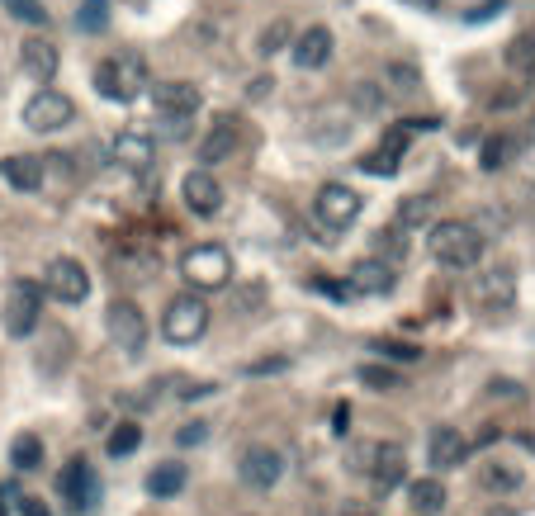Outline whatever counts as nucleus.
<instances>
[{
    "mask_svg": "<svg viewBox=\"0 0 535 516\" xmlns=\"http://www.w3.org/2000/svg\"><path fill=\"white\" fill-rule=\"evenodd\" d=\"M270 86H275V81H266V76H261V81H251V100H261Z\"/></svg>",
    "mask_w": 535,
    "mask_h": 516,
    "instance_id": "nucleus-44",
    "label": "nucleus"
},
{
    "mask_svg": "<svg viewBox=\"0 0 535 516\" xmlns=\"http://www.w3.org/2000/svg\"><path fill=\"white\" fill-rule=\"evenodd\" d=\"M237 474H242V483L247 488H275L280 483V474H285V455L280 450H270V445H251L247 455H242V464H237Z\"/></svg>",
    "mask_w": 535,
    "mask_h": 516,
    "instance_id": "nucleus-12",
    "label": "nucleus"
},
{
    "mask_svg": "<svg viewBox=\"0 0 535 516\" xmlns=\"http://www.w3.org/2000/svg\"><path fill=\"white\" fill-rule=\"evenodd\" d=\"M360 166H365L370 176H393V171H398V161H389L384 152H370V157H360Z\"/></svg>",
    "mask_w": 535,
    "mask_h": 516,
    "instance_id": "nucleus-40",
    "label": "nucleus"
},
{
    "mask_svg": "<svg viewBox=\"0 0 535 516\" xmlns=\"http://www.w3.org/2000/svg\"><path fill=\"white\" fill-rule=\"evenodd\" d=\"M218 204H223V185H218L209 171H190V176H185V209L209 218V214H218Z\"/></svg>",
    "mask_w": 535,
    "mask_h": 516,
    "instance_id": "nucleus-14",
    "label": "nucleus"
},
{
    "mask_svg": "<svg viewBox=\"0 0 535 516\" xmlns=\"http://www.w3.org/2000/svg\"><path fill=\"white\" fill-rule=\"evenodd\" d=\"M483 483H488V488H502V493H512V488L521 483V469L493 460V464H483Z\"/></svg>",
    "mask_w": 535,
    "mask_h": 516,
    "instance_id": "nucleus-31",
    "label": "nucleus"
},
{
    "mask_svg": "<svg viewBox=\"0 0 535 516\" xmlns=\"http://www.w3.org/2000/svg\"><path fill=\"white\" fill-rule=\"evenodd\" d=\"M375 351H379V356H389V360H422V351H417V346H408V341H379Z\"/></svg>",
    "mask_w": 535,
    "mask_h": 516,
    "instance_id": "nucleus-38",
    "label": "nucleus"
},
{
    "mask_svg": "<svg viewBox=\"0 0 535 516\" xmlns=\"http://www.w3.org/2000/svg\"><path fill=\"white\" fill-rule=\"evenodd\" d=\"M327 57H332V34H327L322 24H313V29H304V34L294 38V62H299L304 72L327 67Z\"/></svg>",
    "mask_w": 535,
    "mask_h": 516,
    "instance_id": "nucleus-17",
    "label": "nucleus"
},
{
    "mask_svg": "<svg viewBox=\"0 0 535 516\" xmlns=\"http://www.w3.org/2000/svg\"><path fill=\"white\" fill-rule=\"evenodd\" d=\"M43 289L53 294V299L62 303H86L90 294V275L81 261H72V256H57V261H48V270H43Z\"/></svg>",
    "mask_w": 535,
    "mask_h": 516,
    "instance_id": "nucleus-8",
    "label": "nucleus"
},
{
    "mask_svg": "<svg viewBox=\"0 0 535 516\" xmlns=\"http://www.w3.org/2000/svg\"><path fill=\"white\" fill-rule=\"evenodd\" d=\"M57 493L72 502L76 512H90V507L100 502V479H95V469L76 455V460L62 464V474H57Z\"/></svg>",
    "mask_w": 535,
    "mask_h": 516,
    "instance_id": "nucleus-10",
    "label": "nucleus"
},
{
    "mask_svg": "<svg viewBox=\"0 0 535 516\" xmlns=\"http://www.w3.org/2000/svg\"><path fill=\"white\" fill-rule=\"evenodd\" d=\"M0 5L15 19H24V24H48V10H43L38 0H0Z\"/></svg>",
    "mask_w": 535,
    "mask_h": 516,
    "instance_id": "nucleus-34",
    "label": "nucleus"
},
{
    "mask_svg": "<svg viewBox=\"0 0 535 516\" xmlns=\"http://www.w3.org/2000/svg\"><path fill=\"white\" fill-rule=\"evenodd\" d=\"M180 488H185V464H157L147 474V493L152 498H176Z\"/></svg>",
    "mask_w": 535,
    "mask_h": 516,
    "instance_id": "nucleus-24",
    "label": "nucleus"
},
{
    "mask_svg": "<svg viewBox=\"0 0 535 516\" xmlns=\"http://www.w3.org/2000/svg\"><path fill=\"white\" fill-rule=\"evenodd\" d=\"M427 247L441 266L469 270V266H479V256H483V232L474 223H464V218H441V223H431Z\"/></svg>",
    "mask_w": 535,
    "mask_h": 516,
    "instance_id": "nucleus-1",
    "label": "nucleus"
},
{
    "mask_svg": "<svg viewBox=\"0 0 535 516\" xmlns=\"http://www.w3.org/2000/svg\"><path fill=\"white\" fill-rule=\"evenodd\" d=\"M190 124H195V114H157V133L171 138V143L190 138Z\"/></svg>",
    "mask_w": 535,
    "mask_h": 516,
    "instance_id": "nucleus-33",
    "label": "nucleus"
},
{
    "mask_svg": "<svg viewBox=\"0 0 535 516\" xmlns=\"http://www.w3.org/2000/svg\"><path fill=\"white\" fill-rule=\"evenodd\" d=\"M180 275L195 289H223L232 280V256L223 247H190L180 256Z\"/></svg>",
    "mask_w": 535,
    "mask_h": 516,
    "instance_id": "nucleus-5",
    "label": "nucleus"
},
{
    "mask_svg": "<svg viewBox=\"0 0 535 516\" xmlns=\"http://www.w3.org/2000/svg\"><path fill=\"white\" fill-rule=\"evenodd\" d=\"M76 119V105L62 95V90H38L34 100L24 105V124L34 128V133H57V128H67Z\"/></svg>",
    "mask_w": 535,
    "mask_h": 516,
    "instance_id": "nucleus-9",
    "label": "nucleus"
},
{
    "mask_svg": "<svg viewBox=\"0 0 535 516\" xmlns=\"http://www.w3.org/2000/svg\"><path fill=\"white\" fill-rule=\"evenodd\" d=\"M332 422H337L332 431H337V436H346V427H351V408H337V412H332Z\"/></svg>",
    "mask_w": 535,
    "mask_h": 516,
    "instance_id": "nucleus-43",
    "label": "nucleus"
},
{
    "mask_svg": "<svg viewBox=\"0 0 535 516\" xmlns=\"http://www.w3.org/2000/svg\"><path fill=\"white\" fill-rule=\"evenodd\" d=\"M341 516H375V512H370V507H346Z\"/></svg>",
    "mask_w": 535,
    "mask_h": 516,
    "instance_id": "nucleus-45",
    "label": "nucleus"
},
{
    "mask_svg": "<svg viewBox=\"0 0 535 516\" xmlns=\"http://www.w3.org/2000/svg\"><path fill=\"white\" fill-rule=\"evenodd\" d=\"M232 147H237V119H232V114H218L214 128H209V138L199 143V161L218 166V161L232 157Z\"/></svg>",
    "mask_w": 535,
    "mask_h": 516,
    "instance_id": "nucleus-19",
    "label": "nucleus"
},
{
    "mask_svg": "<svg viewBox=\"0 0 535 516\" xmlns=\"http://www.w3.org/2000/svg\"><path fill=\"white\" fill-rule=\"evenodd\" d=\"M261 299H266V289L247 285L242 294H232V308H237V313H256V308H261Z\"/></svg>",
    "mask_w": 535,
    "mask_h": 516,
    "instance_id": "nucleus-37",
    "label": "nucleus"
},
{
    "mask_svg": "<svg viewBox=\"0 0 535 516\" xmlns=\"http://www.w3.org/2000/svg\"><path fill=\"white\" fill-rule=\"evenodd\" d=\"M313 214H318L322 228H332V232L351 228V223L360 218V195L351 190V185L332 180V185H322V190H318V199H313Z\"/></svg>",
    "mask_w": 535,
    "mask_h": 516,
    "instance_id": "nucleus-7",
    "label": "nucleus"
},
{
    "mask_svg": "<svg viewBox=\"0 0 535 516\" xmlns=\"http://www.w3.org/2000/svg\"><path fill=\"white\" fill-rule=\"evenodd\" d=\"M389 81H393V90H398V95H408V90H417V81H422V76L412 72V67H389Z\"/></svg>",
    "mask_w": 535,
    "mask_h": 516,
    "instance_id": "nucleus-39",
    "label": "nucleus"
},
{
    "mask_svg": "<svg viewBox=\"0 0 535 516\" xmlns=\"http://www.w3.org/2000/svg\"><path fill=\"white\" fill-rule=\"evenodd\" d=\"M375 251H379V261H384V251H389V256H403V251H408V242H403V228L375 232Z\"/></svg>",
    "mask_w": 535,
    "mask_h": 516,
    "instance_id": "nucleus-36",
    "label": "nucleus"
},
{
    "mask_svg": "<svg viewBox=\"0 0 535 516\" xmlns=\"http://www.w3.org/2000/svg\"><path fill=\"white\" fill-rule=\"evenodd\" d=\"M356 469H365V474L375 479L379 493H389V488H398V483H403L408 460H403V445H365Z\"/></svg>",
    "mask_w": 535,
    "mask_h": 516,
    "instance_id": "nucleus-11",
    "label": "nucleus"
},
{
    "mask_svg": "<svg viewBox=\"0 0 535 516\" xmlns=\"http://www.w3.org/2000/svg\"><path fill=\"white\" fill-rule=\"evenodd\" d=\"M15 512L19 516H53L48 507H43V498H15Z\"/></svg>",
    "mask_w": 535,
    "mask_h": 516,
    "instance_id": "nucleus-42",
    "label": "nucleus"
},
{
    "mask_svg": "<svg viewBox=\"0 0 535 516\" xmlns=\"http://www.w3.org/2000/svg\"><path fill=\"white\" fill-rule=\"evenodd\" d=\"M147 86H152V76H147V57L133 53V48L95 67V90H100L105 100H119V105H128V100H138Z\"/></svg>",
    "mask_w": 535,
    "mask_h": 516,
    "instance_id": "nucleus-2",
    "label": "nucleus"
},
{
    "mask_svg": "<svg viewBox=\"0 0 535 516\" xmlns=\"http://www.w3.org/2000/svg\"><path fill=\"white\" fill-rule=\"evenodd\" d=\"M507 67L517 72H535V34H521L507 43Z\"/></svg>",
    "mask_w": 535,
    "mask_h": 516,
    "instance_id": "nucleus-30",
    "label": "nucleus"
},
{
    "mask_svg": "<svg viewBox=\"0 0 535 516\" xmlns=\"http://www.w3.org/2000/svg\"><path fill=\"white\" fill-rule=\"evenodd\" d=\"M512 157H517V138H507V133H498V138H488V143L479 147V166H483V171H502Z\"/></svg>",
    "mask_w": 535,
    "mask_h": 516,
    "instance_id": "nucleus-25",
    "label": "nucleus"
},
{
    "mask_svg": "<svg viewBox=\"0 0 535 516\" xmlns=\"http://www.w3.org/2000/svg\"><path fill=\"white\" fill-rule=\"evenodd\" d=\"M10 464H15L19 474L38 469V464H43V441H38V436H29V431H24V436H15V445H10Z\"/></svg>",
    "mask_w": 535,
    "mask_h": 516,
    "instance_id": "nucleus-26",
    "label": "nucleus"
},
{
    "mask_svg": "<svg viewBox=\"0 0 535 516\" xmlns=\"http://www.w3.org/2000/svg\"><path fill=\"white\" fill-rule=\"evenodd\" d=\"M0 176H5V185H15V190H38V185H43V161L38 157H5L0 161Z\"/></svg>",
    "mask_w": 535,
    "mask_h": 516,
    "instance_id": "nucleus-22",
    "label": "nucleus"
},
{
    "mask_svg": "<svg viewBox=\"0 0 535 516\" xmlns=\"http://www.w3.org/2000/svg\"><path fill=\"white\" fill-rule=\"evenodd\" d=\"M479 303L488 308V313H502V308H512V299H517V280H512V270H488V275H479Z\"/></svg>",
    "mask_w": 535,
    "mask_h": 516,
    "instance_id": "nucleus-18",
    "label": "nucleus"
},
{
    "mask_svg": "<svg viewBox=\"0 0 535 516\" xmlns=\"http://www.w3.org/2000/svg\"><path fill=\"white\" fill-rule=\"evenodd\" d=\"M152 105H157V114H195L199 90L190 86V81H161V86L152 90Z\"/></svg>",
    "mask_w": 535,
    "mask_h": 516,
    "instance_id": "nucleus-20",
    "label": "nucleus"
},
{
    "mask_svg": "<svg viewBox=\"0 0 535 516\" xmlns=\"http://www.w3.org/2000/svg\"><path fill=\"white\" fill-rule=\"evenodd\" d=\"M114 161L143 171L147 161H152V133H143V128H124V133L114 138Z\"/></svg>",
    "mask_w": 535,
    "mask_h": 516,
    "instance_id": "nucleus-21",
    "label": "nucleus"
},
{
    "mask_svg": "<svg viewBox=\"0 0 535 516\" xmlns=\"http://www.w3.org/2000/svg\"><path fill=\"white\" fill-rule=\"evenodd\" d=\"M19 67H24V72L34 76L38 86L48 90V81L57 76V48L48 43V38H29V43L19 48Z\"/></svg>",
    "mask_w": 535,
    "mask_h": 516,
    "instance_id": "nucleus-16",
    "label": "nucleus"
},
{
    "mask_svg": "<svg viewBox=\"0 0 535 516\" xmlns=\"http://www.w3.org/2000/svg\"><path fill=\"white\" fill-rule=\"evenodd\" d=\"M427 455L436 469H460V464L469 460V441H464L455 427H436L427 441Z\"/></svg>",
    "mask_w": 535,
    "mask_h": 516,
    "instance_id": "nucleus-15",
    "label": "nucleus"
},
{
    "mask_svg": "<svg viewBox=\"0 0 535 516\" xmlns=\"http://www.w3.org/2000/svg\"><path fill=\"white\" fill-rule=\"evenodd\" d=\"M105 24H109V0H81L76 29H81V34H105Z\"/></svg>",
    "mask_w": 535,
    "mask_h": 516,
    "instance_id": "nucleus-28",
    "label": "nucleus"
},
{
    "mask_svg": "<svg viewBox=\"0 0 535 516\" xmlns=\"http://www.w3.org/2000/svg\"><path fill=\"white\" fill-rule=\"evenodd\" d=\"M393 261H379V256H360L356 266H351V275H346V289L351 294H389L393 289Z\"/></svg>",
    "mask_w": 535,
    "mask_h": 516,
    "instance_id": "nucleus-13",
    "label": "nucleus"
},
{
    "mask_svg": "<svg viewBox=\"0 0 535 516\" xmlns=\"http://www.w3.org/2000/svg\"><path fill=\"white\" fill-rule=\"evenodd\" d=\"M285 43H289V24H285V19H275V24H266V29H261V38H256V53L270 57V53H280Z\"/></svg>",
    "mask_w": 535,
    "mask_h": 516,
    "instance_id": "nucleus-32",
    "label": "nucleus"
},
{
    "mask_svg": "<svg viewBox=\"0 0 535 516\" xmlns=\"http://www.w3.org/2000/svg\"><path fill=\"white\" fill-rule=\"evenodd\" d=\"M138 445H143V427H138V422H119V427L109 431L105 450H109V455H114V460H119V455H133Z\"/></svg>",
    "mask_w": 535,
    "mask_h": 516,
    "instance_id": "nucleus-27",
    "label": "nucleus"
},
{
    "mask_svg": "<svg viewBox=\"0 0 535 516\" xmlns=\"http://www.w3.org/2000/svg\"><path fill=\"white\" fill-rule=\"evenodd\" d=\"M161 332L166 341H176V346H190L209 332V303L199 299V294H180V299L166 303V313H161Z\"/></svg>",
    "mask_w": 535,
    "mask_h": 516,
    "instance_id": "nucleus-4",
    "label": "nucleus"
},
{
    "mask_svg": "<svg viewBox=\"0 0 535 516\" xmlns=\"http://www.w3.org/2000/svg\"><path fill=\"white\" fill-rule=\"evenodd\" d=\"M431 218V199L427 195H408L398 204V228H422Z\"/></svg>",
    "mask_w": 535,
    "mask_h": 516,
    "instance_id": "nucleus-29",
    "label": "nucleus"
},
{
    "mask_svg": "<svg viewBox=\"0 0 535 516\" xmlns=\"http://www.w3.org/2000/svg\"><path fill=\"white\" fill-rule=\"evenodd\" d=\"M176 441L180 445H204V441H209V422H190V427H180Z\"/></svg>",
    "mask_w": 535,
    "mask_h": 516,
    "instance_id": "nucleus-41",
    "label": "nucleus"
},
{
    "mask_svg": "<svg viewBox=\"0 0 535 516\" xmlns=\"http://www.w3.org/2000/svg\"><path fill=\"white\" fill-rule=\"evenodd\" d=\"M0 516H10V493L0 488Z\"/></svg>",
    "mask_w": 535,
    "mask_h": 516,
    "instance_id": "nucleus-46",
    "label": "nucleus"
},
{
    "mask_svg": "<svg viewBox=\"0 0 535 516\" xmlns=\"http://www.w3.org/2000/svg\"><path fill=\"white\" fill-rule=\"evenodd\" d=\"M105 332H109V341H114L124 356H138V351H143V341H147L143 308H138L133 299H114L109 303V313H105Z\"/></svg>",
    "mask_w": 535,
    "mask_h": 516,
    "instance_id": "nucleus-6",
    "label": "nucleus"
},
{
    "mask_svg": "<svg viewBox=\"0 0 535 516\" xmlns=\"http://www.w3.org/2000/svg\"><path fill=\"white\" fill-rule=\"evenodd\" d=\"M408 502L417 516H436L441 507H446V483L441 479H417L408 488Z\"/></svg>",
    "mask_w": 535,
    "mask_h": 516,
    "instance_id": "nucleus-23",
    "label": "nucleus"
},
{
    "mask_svg": "<svg viewBox=\"0 0 535 516\" xmlns=\"http://www.w3.org/2000/svg\"><path fill=\"white\" fill-rule=\"evenodd\" d=\"M360 384H370V389H379V393L403 389V379H398L393 370H379V365H365V370H360Z\"/></svg>",
    "mask_w": 535,
    "mask_h": 516,
    "instance_id": "nucleus-35",
    "label": "nucleus"
},
{
    "mask_svg": "<svg viewBox=\"0 0 535 516\" xmlns=\"http://www.w3.org/2000/svg\"><path fill=\"white\" fill-rule=\"evenodd\" d=\"M43 318V289L34 280H15V285L5 289V299H0V322H5V332L10 337H29Z\"/></svg>",
    "mask_w": 535,
    "mask_h": 516,
    "instance_id": "nucleus-3",
    "label": "nucleus"
}]
</instances>
